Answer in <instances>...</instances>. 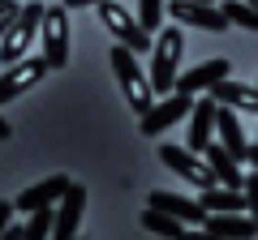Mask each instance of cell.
Here are the masks:
<instances>
[{
  "mask_svg": "<svg viewBox=\"0 0 258 240\" xmlns=\"http://www.w3.org/2000/svg\"><path fill=\"white\" fill-rule=\"evenodd\" d=\"M108 65H112V73H116V86L129 99V107L138 111V116H147V111L155 107V90H151V77H147V69L138 65V56L116 43L108 52Z\"/></svg>",
  "mask_w": 258,
  "mask_h": 240,
  "instance_id": "obj_1",
  "label": "cell"
},
{
  "mask_svg": "<svg viewBox=\"0 0 258 240\" xmlns=\"http://www.w3.org/2000/svg\"><path fill=\"white\" fill-rule=\"evenodd\" d=\"M181 47H185V35H181V26H164L159 30V39L151 43V69H147V77H151V90L164 99V94H172L176 90V73H181Z\"/></svg>",
  "mask_w": 258,
  "mask_h": 240,
  "instance_id": "obj_2",
  "label": "cell"
},
{
  "mask_svg": "<svg viewBox=\"0 0 258 240\" xmlns=\"http://www.w3.org/2000/svg\"><path fill=\"white\" fill-rule=\"evenodd\" d=\"M43 9H47V5L26 0L22 13L13 18V26L5 30V39H0V65H5V69L18 65V60H26V47L39 39V26H43Z\"/></svg>",
  "mask_w": 258,
  "mask_h": 240,
  "instance_id": "obj_3",
  "label": "cell"
},
{
  "mask_svg": "<svg viewBox=\"0 0 258 240\" xmlns=\"http://www.w3.org/2000/svg\"><path fill=\"white\" fill-rule=\"evenodd\" d=\"M99 18H103V26H108V35L116 39L120 47H129V52L138 56V52H147L155 39L147 35V30L138 26V18L125 9V5H116V0H99Z\"/></svg>",
  "mask_w": 258,
  "mask_h": 240,
  "instance_id": "obj_4",
  "label": "cell"
},
{
  "mask_svg": "<svg viewBox=\"0 0 258 240\" xmlns=\"http://www.w3.org/2000/svg\"><path fill=\"white\" fill-rule=\"evenodd\" d=\"M159 163L168 167V172H176L181 180H189V185H198V193L203 189H215L220 180H215V172H211V163H207L198 150H189V146H159Z\"/></svg>",
  "mask_w": 258,
  "mask_h": 240,
  "instance_id": "obj_5",
  "label": "cell"
},
{
  "mask_svg": "<svg viewBox=\"0 0 258 240\" xmlns=\"http://www.w3.org/2000/svg\"><path fill=\"white\" fill-rule=\"evenodd\" d=\"M39 39H43V60H47V69H64V60H69V9H64V5L43 9Z\"/></svg>",
  "mask_w": 258,
  "mask_h": 240,
  "instance_id": "obj_6",
  "label": "cell"
},
{
  "mask_svg": "<svg viewBox=\"0 0 258 240\" xmlns=\"http://www.w3.org/2000/svg\"><path fill=\"white\" fill-rule=\"evenodd\" d=\"M189 107H194V94H181V90H172V94H164V103H155V107L147 111V116H138V129H142V138H159L164 129H172L181 116H189Z\"/></svg>",
  "mask_w": 258,
  "mask_h": 240,
  "instance_id": "obj_7",
  "label": "cell"
},
{
  "mask_svg": "<svg viewBox=\"0 0 258 240\" xmlns=\"http://www.w3.org/2000/svg\"><path fill=\"white\" fill-rule=\"evenodd\" d=\"M168 13H172L176 26H198L207 35H224L228 18L220 13V5H198V0H168Z\"/></svg>",
  "mask_w": 258,
  "mask_h": 240,
  "instance_id": "obj_8",
  "label": "cell"
},
{
  "mask_svg": "<svg viewBox=\"0 0 258 240\" xmlns=\"http://www.w3.org/2000/svg\"><path fill=\"white\" fill-rule=\"evenodd\" d=\"M86 214V185L69 180V189L60 193L56 202V223H52V240H74L78 236V223Z\"/></svg>",
  "mask_w": 258,
  "mask_h": 240,
  "instance_id": "obj_9",
  "label": "cell"
},
{
  "mask_svg": "<svg viewBox=\"0 0 258 240\" xmlns=\"http://www.w3.org/2000/svg\"><path fill=\"white\" fill-rule=\"evenodd\" d=\"M43 73H47V60H43V56H26V60L9 65L5 73H0V103H13L18 94H26L35 82H43Z\"/></svg>",
  "mask_w": 258,
  "mask_h": 240,
  "instance_id": "obj_10",
  "label": "cell"
},
{
  "mask_svg": "<svg viewBox=\"0 0 258 240\" xmlns=\"http://www.w3.org/2000/svg\"><path fill=\"white\" fill-rule=\"evenodd\" d=\"M228 73H232V65L224 60V56H215V60H203V65H194V69H185V73H176V90L198 99V94H211V86H220Z\"/></svg>",
  "mask_w": 258,
  "mask_h": 240,
  "instance_id": "obj_11",
  "label": "cell"
},
{
  "mask_svg": "<svg viewBox=\"0 0 258 240\" xmlns=\"http://www.w3.org/2000/svg\"><path fill=\"white\" fill-rule=\"evenodd\" d=\"M215 111H220V103L211 94L194 99V107H189V150H198V155L215 142Z\"/></svg>",
  "mask_w": 258,
  "mask_h": 240,
  "instance_id": "obj_12",
  "label": "cell"
},
{
  "mask_svg": "<svg viewBox=\"0 0 258 240\" xmlns=\"http://www.w3.org/2000/svg\"><path fill=\"white\" fill-rule=\"evenodd\" d=\"M69 189V176H47V180H39V185H30V189H22L18 197H13V206H18L22 214H30V210H43V206H56L60 202V193Z\"/></svg>",
  "mask_w": 258,
  "mask_h": 240,
  "instance_id": "obj_13",
  "label": "cell"
},
{
  "mask_svg": "<svg viewBox=\"0 0 258 240\" xmlns=\"http://www.w3.org/2000/svg\"><path fill=\"white\" fill-rule=\"evenodd\" d=\"M147 206H155V210H164V214H172V219L189 223V227L207 223V210L198 202H189V197H181V193H164V189H155V193L147 197Z\"/></svg>",
  "mask_w": 258,
  "mask_h": 240,
  "instance_id": "obj_14",
  "label": "cell"
},
{
  "mask_svg": "<svg viewBox=\"0 0 258 240\" xmlns=\"http://www.w3.org/2000/svg\"><path fill=\"white\" fill-rule=\"evenodd\" d=\"M203 227H211L220 240H254V236H258L254 219L241 214V210H215V214H207Z\"/></svg>",
  "mask_w": 258,
  "mask_h": 240,
  "instance_id": "obj_15",
  "label": "cell"
},
{
  "mask_svg": "<svg viewBox=\"0 0 258 240\" xmlns=\"http://www.w3.org/2000/svg\"><path fill=\"white\" fill-rule=\"evenodd\" d=\"M215 142H220L224 150H232L237 163H245L249 142H245V133H241V120L232 116V107H224V103H220V111H215Z\"/></svg>",
  "mask_w": 258,
  "mask_h": 240,
  "instance_id": "obj_16",
  "label": "cell"
},
{
  "mask_svg": "<svg viewBox=\"0 0 258 240\" xmlns=\"http://www.w3.org/2000/svg\"><path fill=\"white\" fill-rule=\"evenodd\" d=\"M203 159L211 163V172H215V180H220L224 189H245V172H241V163L232 159V150H224L220 142H211V146L203 150Z\"/></svg>",
  "mask_w": 258,
  "mask_h": 240,
  "instance_id": "obj_17",
  "label": "cell"
},
{
  "mask_svg": "<svg viewBox=\"0 0 258 240\" xmlns=\"http://www.w3.org/2000/svg\"><path fill=\"white\" fill-rule=\"evenodd\" d=\"M211 99L224 103V107H237V111H258V86H241L232 77H224L220 86H211Z\"/></svg>",
  "mask_w": 258,
  "mask_h": 240,
  "instance_id": "obj_18",
  "label": "cell"
},
{
  "mask_svg": "<svg viewBox=\"0 0 258 240\" xmlns=\"http://www.w3.org/2000/svg\"><path fill=\"white\" fill-rule=\"evenodd\" d=\"M138 223H142V231H151V236H164V240H181V231H185L181 219H172V214L155 210V206H147Z\"/></svg>",
  "mask_w": 258,
  "mask_h": 240,
  "instance_id": "obj_19",
  "label": "cell"
},
{
  "mask_svg": "<svg viewBox=\"0 0 258 240\" xmlns=\"http://www.w3.org/2000/svg\"><path fill=\"white\" fill-rule=\"evenodd\" d=\"M215 5H220V13L228 18V26H241V30H249V35H258V9L249 0H215Z\"/></svg>",
  "mask_w": 258,
  "mask_h": 240,
  "instance_id": "obj_20",
  "label": "cell"
},
{
  "mask_svg": "<svg viewBox=\"0 0 258 240\" xmlns=\"http://www.w3.org/2000/svg\"><path fill=\"white\" fill-rule=\"evenodd\" d=\"M52 223H56V206H43V210H30L26 227H22V240H52Z\"/></svg>",
  "mask_w": 258,
  "mask_h": 240,
  "instance_id": "obj_21",
  "label": "cell"
},
{
  "mask_svg": "<svg viewBox=\"0 0 258 240\" xmlns=\"http://www.w3.org/2000/svg\"><path fill=\"white\" fill-rule=\"evenodd\" d=\"M138 26L147 35H159L164 30V0H138Z\"/></svg>",
  "mask_w": 258,
  "mask_h": 240,
  "instance_id": "obj_22",
  "label": "cell"
},
{
  "mask_svg": "<svg viewBox=\"0 0 258 240\" xmlns=\"http://www.w3.org/2000/svg\"><path fill=\"white\" fill-rule=\"evenodd\" d=\"M241 193H245V210H249V219H254V227H258V176L254 172L245 176V189H241Z\"/></svg>",
  "mask_w": 258,
  "mask_h": 240,
  "instance_id": "obj_23",
  "label": "cell"
},
{
  "mask_svg": "<svg viewBox=\"0 0 258 240\" xmlns=\"http://www.w3.org/2000/svg\"><path fill=\"white\" fill-rule=\"evenodd\" d=\"M18 13H22V0H5V5H0V39H5V30L13 26Z\"/></svg>",
  "mask_w": 258,
  "mask_h": 240,
  "instance_id": "obj_24",
  "label": "cell"
},
{
  "mask_svg": "<svg viewBox=\"0 0 258 240\" xmlns=\"http://www.w3.org/2000/svg\"><path fill=\"white\" fill-rule=\"evenodd\" d=\"M181 240H220V236H215L211 227H203V223H198V227H185V231H181Z\"/></svg>",
  "mask_w": 258,
  "mask_h": 240,
  "instance_id": "obj_25",
  "label": "cell"
},
{
  "mask_svg": "<svg viewBox=\"0 0 258 240\" xmlns=\"http://www.w3.org/2000/svg\"><path fill=\"white\" fill-rule=\"evenodd\" d=\"M13 214H18V206H13V202H0V231L13 223Z\"/></svg>",
  "mask_w": 258,
  "mask_h": 240,
  "instance_id": "obj_26",
  "label": "cell"
},
{
  "mask_svg": "<svg viewBox=\"0 0 258 240\" xmlns=\"http://www.w3.org/2000/svg\"><path fill=\"white\" fill-rule=\"evenodd\" d=\"M64 9H86V5H99V0H60Z\"/></svg>",
  "mask_w": 258,
  "mask_h": 240,
  "instance_id": "obj_27",
  "label": "cell"
},
{
  "mask_svg": "<svg viewBox=\"0 0 258 240\" xmlns=\"http://www.w3.org/2000/svg\"><path fill=\"white\" fill-rule=\"evenodd\" d=\"M0 240H22V227H13V223H9V227L0 231Z\"/></svg>",
  "mask_w": 258,
  "mask_h": 240,
  "instance_id": "obj_28",
  "label": "cell"
},
{
  "mask_svg": "<svg viewBox=\"0 0 258 240\" xmlns=\"http://www.w3.org/2000/svg\"><path fill=\"white\" fill-rule=\"evenodd\" d=\"M245 163L254 167V176H258V142H254V146H249V155H245Z\"/></svg>",
  "mask_w": 258,
  "mask_h": 240,
  "instance_id": "obj_29",
  "label": "cell"
},
{
  "mask_svg": "<svg viewBox=\"0 0 258 240\" xmlns=\"http://www.w3.org/2000/svg\"><path fill=\"white\" fill-rule=\"evenodd\" d=\"M9 138H13V125H9L5 116H0V142H9Z\"/></svg>",
  "mask_w": 258,
  "mask_h": 240,
  "instance_id": "obj_30",
  "label": "cell"
},
{
  "mask_svg": "<svg viewBox=\"0 0 258 240\" xmlns=\"http://www.w3.org/2000/svg\"><path fill=\"white\" fill-rule=\"evenodd\" d=\"M198 5H215V0H198Z\"/></svg>",
  "mask_w": 258,
  "mask_h": 240,
  "instance_id": "obj_31",
  "label": "cell"
},
{
  "mask_svg": "<svg viewBox=\"0 0 258 240\" xmlns=\"http://www.w3.org/2000/svg\"><path fill=\"white\" fill-rule=\"evenodd\" d=\"M249 5H254V9H258V0H249Z\"/></svg>",
  "mask_w": 258,
  "mask_h": 240,
  "instance_id": "obj_32",
  "label": "cell"
},
{
  "mask_svg": "<svg viewBox=\"0 0 258 240\" xmlns=\"http://www.w3.org/2000/svg\"><path fill=\"white\" fill-rule=\"evenodd\" d=\"M74 240H82V236H74Z\"/></svg>",
  "mask_w": 258,
  "mask_h": 240,
  "instance_id": "obj_33",
  "label": "cell"
},
{
  "mask_svg": "<svg viewBox=\"0 0 258 240\" xmlns=\"http://www.w3.org/2000/svg\"><path fill=\"white\" fill-rule=\"evenodd\" d=\"M0 5H5V0H0Z\"/></svg>",
  "mask_w": 258,
  "mask_h": 240,
  "instance_id": "obj_34",
  "label": "cell"
},
{
  "mask_svg": "<svg viewBox=\"0 0 258 240\" xmlns=\"http://www.w3.org/2000/svg\"><path fill=\"white\" fill-rule=\"evenodd\" d=\"M254 86H258V82H254Z\"/></svg>",
  "mask_w": 258,
  "mask_h": 240,
  "instance_id": "obj_35",
  "label": "cell"
}]
</instances>
